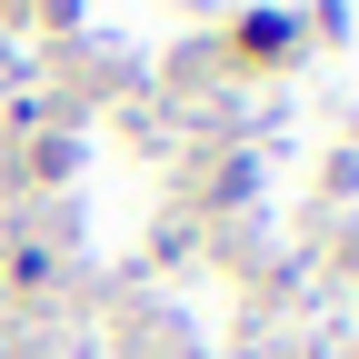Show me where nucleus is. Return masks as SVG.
<instances>
[{
	"mask_svg": "<svg viewBox=\"0 0 359 359\" xmlns=\"http://www.w3.org/2000/svg\"><path fill=\"white\" fill-rule=\"evenodd\" d=\"M290 30H299L290 11H250V20H240V50H259V60H280V50H290Z\"/></svg>",
	"mask_w": 359,
	"mask_h": 359,
	"instance_id": "f257e3e1",
	"label": "nucleus"
}]
</instances>
